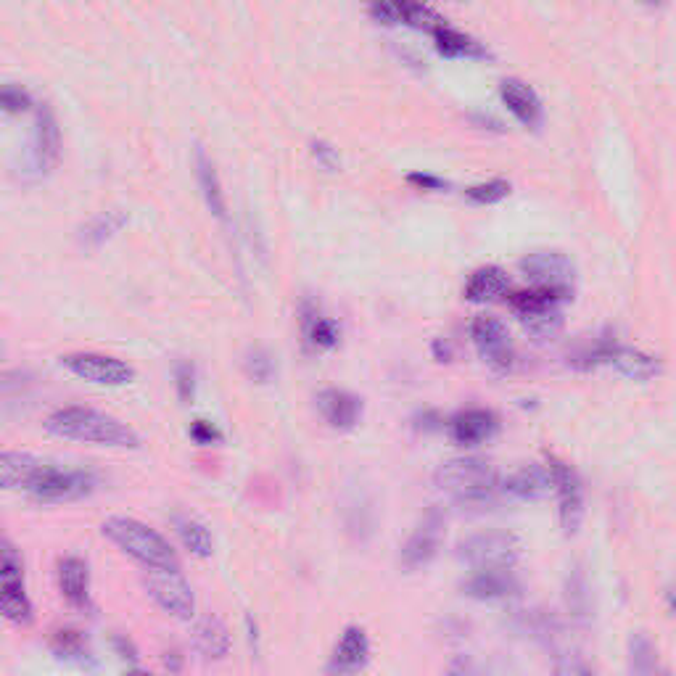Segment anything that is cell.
Here are the masks:
<instances>
[{
  "instance_id": "obj_1",
  "label": "cell",
  "mask_w": 676,
  "mask_h": 676,
  "mask_svg": "<svg viewBox=\"0 0 676 676\" xmlns=\"http://www.w3.org/2000/svg\"><path fill=\"white\" fill-rule=\"evenodd\" d=\"M43 426L48 434L67 441H85V444L117 449L140 447V436L133 428L114 418V415H106V412L93 410V407H61L45 418Z\"/></svg>"
},
{
  "instance_id": "obj_2",
  "label": "cell",
  "mask_w": 676,
  "mask_h": 676,
  "mask_svg": "<svg viewBox=\"0 0 676 676\" xmlns=\"http://www.w3.org/2000/svg\"><path fill=\"white\" fill-rule=\"evenodd\" d=\"M436 486L460 507H486L502 494L500 471L481 457H455L436 471Z\"/></svg>"
},
{
  "instance_id": "obj_3",
  "label": "cell",
  "mask_w": 676,
  "mask_h": 676,
  "mask_svg": "<svg viewBox=\"0 0 676 676\" xmlns=\"http://www.w3.org/2000/svg\"><path fill=\"white\" fill-rule=\"evenodd\" d=\"M103 537L111 539L119 550L138 560L140 566L146 568H164V571H180V558L172 550V544L154 531L146 523L125 518V515H114L101 526Z\"/></svg>"
},
{
  "instance_id": "obj_4",
  "label": "cell",
  "mask_w": 676,
  "mask_h": 676,
  "mask_svg": "<svg viewBox=\"0 0 676 676\" xmlns=\"http://www.w3.org/2000/svg\"><path fill=\"white\" fill-rule=\"evenodd\" d=\"M521 552V539L510 531H481L457 547V555L471 571H513Z\"/></svg>"
},
{
  "instance_id": "obj_5",
  "label": "cell",
  "mask_w": 676,
  "mask_h": 676,
  "mask_svg": "<svg viewBox=\"0 0 676 676\" xmlns=\"http://www.w3.org/2000/svg\"><path fill=\"white\" fill-rule=\"evenodd\" d=\"M148 574L143 576V589L146 595L154 600L159 610L167 616L175 618H193L196 613V597H193L191 584L183 579L180 571H164V568H146Z\"/></svg>"
},
{
  "instance_id": "obj_6",
  "label": "cell",
  "mask_w": 676,
  "mask_h": 676,
  "mask_svg": "<svg viewBox=\"0 0 676 676\" xmlns=\"http://www.w3.org/2000/svg\"><path fill=\"white\" fill-rule=\"evenodd\" d=\"M96 486L98 481L90 471H59L48 465V471L32 486L30 494L32 500L45 502V505H64V502L85 500L96 492Z\"/></svg>"
},
{
  "instance_id": "obj_7",
  "label": "cell",
  "mask_w": 676,
  "mask_h": 676,
  "mask_svg": "<svg viewBox=\"0 0 676 676\" xmlns=\"http://www.w3.org/2000/svg\"><path fill=\"white\" fill-rule=\"evenodd\" d=\"M547 465L552 471V484L558 494L560 507V526L566 531V537H574L584 521V489H581V478L568 463L558 460L555 455L547 457Z\"/></svg>"
},
{
  "instance_id": "obj_8",
  "label": "cell",
  "mask_w": 676,
  "mask_h": 676,
  "mask_svg": "<svg viewBox=\"0 0 676 676\" xmlns=\"http://www.w3.org/2000/svg\"><path fill=\"white\" fill-rule=\"evenodd\" d=\"M471 338L476 344L481 360L494 370V373H507L513 368L515 352L513 341H510V333H507V325L497 317L481 315L473 320L471 325Z\"/></svg>"
},
{
  "instance_id": "obj_9",
  "label": "cell",
  "mask_w": 676,
  "mask_h": 676,
  "mask_svg": "<svg viewBox=\"0 0 676 676\" xmlns=\"http://www.w3.org/2000/svg\"><path fill=\"white\" fill-rule=\"evenodd\" d=\"M61 365L77 378L96 383V386H125L135 378V370L127 362L109 357V354H67V357H61Z\"/></svg>"
},
{
  "instance_id": "obj_10",
  "label": "cell",
  "mask_w": 676,
  "mask_h": 676,
  "mask_svg": "<svg viewBox=\"0 0 676 676\" xmlns=\"http://www.w3.org/2000/svg\"><path fill=\"white\" fill-rule=\"evenodd\" d=\"M521 270L534 286L558 288V291L571 294L576 267L563 251H534L521 259Z\"/></svg>"
},
{
  "instance_id": "obj_11",
  "label": "cell",
  "mask_w": 676,
  "mask_h": 676,
  "mask_svg": "<svg viewBox=\"0 0 676 676\" xmlns=\"http://www.w3.org/2000/svg\"><path fill=\"white\" fill-rule=\"evenodd\" d=\"M441 537H444V518H441L439 510H431L420 521L418 529L412 531V537L407 539L402 552H399V566L405 571L426 568L436 558V552H439Z\"/></svg>"
},
{
  "instance_id": "obj_12",
  "label": "cell",
  "mask_w": 676,
  "mask_h": 676,
  "mask_svg": "<svg viewBox=\"0 0 676 676\" xmlns=\"http://www.w3.org/2000/svg\"><path fill=\"white\" fill-rule=\"evenodd\" d=\"M500 431V418L492 410H473L457 412L455 418L449 420V436L460 447H476L481 441H489Z\"/></svg>"
},
{
  "instance_id": "obj_13",
  "label": "cell",
  "mask_w": 676,
  "mask_h": 676,
  "mask_svg": "<svg viewBox=\"0 0 676 676\" xmlns=\"http://www.w3.org/2000/svg\"><path fill=\"white\" fill-rule=\"evenodd\" d=\"M317 410L331 428L338 431H352L362 418V399L352 391L325 389L317 394Z\"/></svg>"
},
{
  "instance_id": "obj_14",
  "label": "cell",
  "mask_w": 676,
  "mask_h": 676,
  "mask_svg": "<svg viewBox=\"0 0 676 676\" xmlns=\"http://www.w3.org/2000/svg\"><path fill=\"white\" fill-rule=\"evenodd\" d=\"M550 492H555L550 465H523L502 481V494L521 502L544 500Z\"/></svg>"
},
{
  "instance_id": "obj_15",
  "label": "cell",
  "mask_w": 676,
  "mask_h": 676,
  "mask_svg": "<svg viewBox=\"0 0 676 676\" xmlns=\"http://www.w3.org/2000/svg\"><path fill=\"white\" fill-rule=\"evenodd\" d=\"M59 156H61L59 122H56V114L51 111V106H43V109L37 111L35 143H32V162H35L37 172L48 175V172L59 164Z\"/></svg>"
},
{
  "instance_id": "obj_16",
  "label": "cell",
  "mask_w": 676,
  "mask_h": 676,
  "mask_svg": "<svg viewBox=\"0 0 676 676\" xmlns=\"http://www.w3.org/2000/svg\"><path fill=\"white\" fill-rule=\"evenodd\" d=\"M370 663V640L362 626H346L328 663L331 674H354Z\"/></svg>"
},
{
  "instance_id": "obj_17",
  "label": "cell",
  "mask_w": 676,
  "mask_h": 676,
  "mask_svg": "<svg viewBox=\"0 0 676 676\" xmlns=\"http://www.w3.org/2000/svg\"><path fill=\"white\" fill-rule=\"evenodd\" d=\"M500 96L502 101H505L507 109H510V114H513L523 127L537 130V127L542 125L544 119L542 101H539V96L534 93L531 85H526L523 80H515V77H507L500 85Z\"/></svg>"
},
{
  "instance_id": "obj_18",
  "label": "cell",
  "mask_w": 676,
  "mask_h": 676,
  "mask_svg": "<svg viewBox=\"0 0 676 676\" xmlns=\"http://www.w3.org/2000/svg\"><path fill=\"white\" fill-rule=\"evenodd\" d=\"M299 323H302L304 341L317 352H328L341 341V328H338L336 320L325 317L320 304L312 302V299H302V304H299Z\"/></svg>"
},
{
  "instance_id": "obj_19",
  "label": "cell",
  "mask_w": 676,
  "mask_h": 676,
  "mask_svg": "<svg viewBox=\"0 0 676 676\" xmlns=\"http://www.w3.org/2000/svg\"><path fill=\"white\" fill-rule=\"evenodd\" d=\"M48 471V463L30 452H3L0 457V484L3 489H24L30 492Z\"/></svg>"
},
{
  "instance_id": "obj_20",
  "label": "cell",
  "mask_w": 676,
  "mask_h": 676,
  "mask_svg": "<svg viewBox=\"0 0 676 676\" xmlns=\"http://www.w3.org/2000/svg\"><path fill=\"white\" fill-rule=\"evenodd\" d=\"M56 574H59L61 597L74 610L93 608V603H90V568L85 560L67 555V558L59 560V571Z\"/></svg>"
},
{
  "instance_id": "obj_21",
  "label": "cell",
  "mask_w": 676,
  "mask_h": 676,
  "mask_svg": "<svg viewBox=\"0 0 676 676\" xmlns=\"http://www.w3.org/2000/svg\"><path fill=\"white\" fill-rule=\"evenodd\" d=\"M605 365H613L616 373H621L629 381H653L655 375H661L663 365L658 357L653 354L640 352V349H632V346H610L608 362Z\"/></svg>"
},
{
  "instance_id": "obj_22",
  "label": "cell",
  "mask_w": 676,
  "mask_h": 676,
  "mask_svg": "<svg viewBox=\"0 0 676 676\" xmlns=\"http://www.w3.org/2000/svg\"><path fill=\"white\" fill-rule=\"evenodd\" d=\"M230 632L220 616H204L193 629V647L204 661H222L230 653Z\"/></svg>"
},
{
  "instance_id": "obj_23",
  "label": "cell",
  "mask_w": 676,
  "mask_h": 676,
  "mask_svg": "<svg viewBox=\"0 0 676 676\" xmlns=\"http://www.w3.org/2000/svg\"><path fill=\"white\" fill-rule=\"evenodd\" d=\"M463 589L465 595L473 597V600L494 603V600L513 597L518 592V581H515L513 571H473Z\"/></svg>"
},
{
  "instance_id": "obj_24",
  "label": "cell",
  "mask_w": 676,
  "mask_h": 676,
  "mask_svg": "<svg viewBox=\"0 0 676 676\" xmlns=\"http://www.w3.org/2000/svg\"><path fill=\"white\" fill-rule=\"evenodd\" d=\"M571 294L566 291H558V288L547 286H534L526 288V291H515V294H507V304L513 309L515 315L521 317H534L542 315V312H552V309H560V304L568 302Z\"/></svg>"
},
{
  "instance_id": "obj_25",
  "label": "cell",
  "mask_w": 676,
  "mask_h": 676,
  "mask_svg": "<svg viewBox=\"0 0 676 676\" xmlns=\"http://www.w3.org/2000/svg\"><path fill=\"white\" fill-rule=\"evenodd\" d=\"M463 294L473 304L494 302V299L510 294V278H507V272L502 267H478L471 278H468V283H465Z\"/></svg>"
},
{
  "instance_id": "obj_26",
  "label": "cell",
  "mask_w": 676,
  "mask_h": 676,
  "mask_svg": "<svg viewBox=\"0 0 676 676\" xmlns=\"http://www.w3.org/2000/svg\"><path fill=\"white\" fill-rule=\"evenodd\" d=\"M431 35H434L436 51H439V56H444V59H492V53L486 51L476 37L465 35V32L460 30H452L447 24L436 27Z\"/></svg>"
},
{
  "instance_id": "obj_27",
  "label": "cell",
  "mask_w": 676,
  "mask_h": 676,
  "mask_svg": "<svg viewBox=\"0 0 676 676\" xmlns=\"http://www.w3.org/2000/svg\"><path fill=\"white\" fill-rule=\"evenodd\" d=\"M48 645H51V653L56 655L59 661L80 666V669L96 666V658H93L88 637L82 632H77V629H59V632H53Z\"/></svg>"
},
{
  "instance_id": "obj_28",
  "label": "cell",
  "mask_w": 676,
  "mask_h": 676,
  "mask_svg": "<svg viewBox=\"0 0 676 676\" xmlns=\"http://www.w3.org/2000/svg\"><path fill=\"white\" fill-rule=\"evenodd\" d=\"M196 180H199L201 196H204L209 212H212L214 217L225 220L228 206H225V193H222L220 175H217L212 159L204 154V148H196Z\"/></svg>"
},
{
  "instance_id": "obj_29",
  "label": "cell",
  "mask_w": 676,
  "mask_h": 676,
  "mask_svg": "<svg viewBox=\"0 0 676 676\" xmlns=\"http://www.w3.org/2000/svg\"><path fill=\"white\" fill-rule=\"evenodd\" d=\"M175 523V531L183 547L196 558H212L214 552V537L212 531L206 529V523H201L199 518H193V515H175L172 518Z\"/></svg>"
},
{
  "instance_id": "obj_30",
  "label": "cell",
  "mask_w": 676,
  "mask_h": 676,
  "mask_svg": "<svg viewBox=\"0 0 676 676\" xmlns=\"http://www.w3.org/2000/svg\"><path fill=\"white\" fill-rule=\"evenodd\" d=\"M125 225H127L125 212H119V209L101 212L98 217H93V220H90L88 225L80 230V241L85 243V246H90V249H98V246H103V243L117 236L119 230L125 228Z\"/></svg>"
},
{
  "instance_id": "obj_31",
  "label": "cell",
  "mask_w": 676,
  "mask_h": 676,
  "mask_svg": "<svg viewBox=\"0 0 676 676\" xmlns=\"http://www.w3.org/2000/svg\"><path fill=\"white\" fill-rule=\"evenodd\" d=\"M3 616L16 626H30L35 613L22 579H3Z\"/></svg>"
},
{
  "instance_id": "obj_32",
  "label": "cell",
  "mask_w": 676,
  "mask_h": 676,
  "mask_svg": "<svg viewBox=\"0 0 676 676\" xmlns=\"http://www.w3.org/2000/svg\"><path fill=\"white\" fill-rule=\"evenodd\" d=\"M629 669L634 674H653L658 669V647L645 632L629 637Z\"/></svg>"
},
{
  "instance_id": "obj_33",
  "label": "cell",
  "mask_w": 676,
  "mask_h": 676,
  "mask_svg": "<svg viewBox=\"0 0 676 676\" xmlns=\"http://www.w3.org/2000/svg\"><path fill=\"white\" fill-rule=\"evenodd\" d=\"M513 191V185L507 183V180H489V183L473 185L465 191V196L473 201V204L489 206V204H500L502 199H507Z\"/></svg>"
},
{
  "instance_id": "obj_34",
  "label": "cell",
  "mask_w": 676,
  "mask_h": 676,
  "mask_svg": "<svg viewBox=\"0 0 676 676\" xmlns=\"http://www.w3.org/2000/svg\"><path fill=\"white\" fill-rule=\"evenodd\" d=\"M523 328L537 338H552L558 336L560 328H563V312L560 309H552V312H542V315L523 317Z\"/></svg>"
},
{
  "instance_id": "obj_35",
  "label": "cell",
  "mask_w": 676,
  "mask_h": 676,
  "mask_svg": "<svg viewBox=\"0 0 676 676\" xmlns=\"http://www.w3.org/2000/svg\"><path fill=\"white\" fill-rule=\"evenodd\" d=\"M568 608L574 610L576 618L589 616L587 581H584V576L581 574H574L571 579H568Z\"/></svg>"
},
{
  "instance_id": "obj_36",
  "label": "cell",
  "mask_w": 676,
  "mask_h": 676,
  "mask_svg": "<svg viewBox=\"0 0 676 676\" xmlns=\"http://www.w3.org/2000/svg\"><path fill=\"white\" fill-rule=\"evenodd\" d=\"M175 386H177V397H180L183 405L193 402V397H196V368H193L191 362H177Z\"/></svg>"
},
{
  "instance_id": "obj_37",
  "label": "cell",
  "mask_w": 676,
  "mask_h": 676,
  "mask_svg": "<svg viewBox=\"0 0 676 676\" xmlns=\"http://www.w3.org/2000/svg\"><path fill=\"white\" fill-rule=\"evenodd\" d=\"M246 373H249L257 383H267L272 381V375H275V362H272V357L265 349H254V352L249 354V360H246Z\"/></svg>"
},
{
  "instance_id": "obj_38",
  "label": "cell",
  "mask_w": 676,
  "mask_h": 676,
  "mask_svg": "<svg viewBox=\"0 0 676 676\" xmlns=\"http://www.w3.org/2000/svg\"><path fill=\"white\" fill-rule=\"evenodd\" d=\"M309 154H312V159H315L320 167L328 169V172H338V169H341V156H338V148H333L328 140H312Z\"/></svg>"
},
{
  "instance_id": "obj_39",
  "label": "cell",
  "mask_w": 676,
  "mask_h": 676,
  "mask_svg": "<svg viewBox=\"0 0 676 676\" xmlns=\"http://www.w3.org/2000/svg\"><path fill=\"white\" fill-rule=\"evenodd\" d=\"M0 101H3V109H6L8 114H22V111H30V106H32L30 93L22 88H16V85H6Z\"/></svg>"
},
{
  "instance_id": "obj_40",
  "label": "cell",
  "mask_w": 676,
  "mask_h": 676,
  "mask_svg": "<svg viewBox=\"0 0 676 676\" xmlns=\"http://www.w3.org/2000/svg\"><path fill=\"white\" fill-rule=\"evenodd\" d=\"M188 434L201 447H212V444H220L222 441V431L214 423H209V420H193Z\"/></svg>"
},
{
  "instance_id": "obj_41",
  "label": "cell",
  "mask_w": 676,
  "mask_h": 676,
  "mask_svg": "<svg viewBox=\"0 0 676 676\" xmlns=\"http://www.w3.org/2000/svg\"><path fill=\"white\" fill-rule=\"evenodd\" d=\"M111 647H114V653L119 655V661H125L127 666L138 669V647H135L133 640H127L125 634H114V637H111Z\"/></svg>"
},
{
  "instance_id": "obj_42",
  "label": "cell",
  "mask_w": 676,
  "mask_h": 676,
  "mask_svg": "<svg viewBox=\"0 0 676 676\" xmlns=\"http://www.w3.org/2000/svg\"><path fill=\"white\" fill-rule=\"evenodd\" d=\"M407 183L420 188V191H447L449 188L447 180H441L436 175H423V172H415V175L407 177Z\"/></svg>"
},
{
  "instance_id": "obj_43",
  "label": "cell",
  "mask_w": 676,
  "mask_h": 676,
  "mask_svg": "<svg viewBox=\"0 0 676 676\" xmlns=\"http://www.w3.org/2000/svg\"><path fill=\"white\" fill-rule=\"evenodd\" d=\"M164 666H167L169 671H180L183 669V661H180V655L172 650V653H164Z\"/></svg>"
},
{
  "instance_id": "obj_44",
  "label": "cell",
  "mask_w": 676,
  "mask_h": 676,
  "mask_svg": "<svg viewBox=\"0 0 676 676\" xmlns=\"http://www.w3.org/2000/svg\"><path fill=\"white\" fill-rule=\"evenodd\" d=\"M666 603H669L671 613H674V616H676V587H671L669 592H666Z\"/></svg>"
},
{
  "instance_id": "obj_45",
  "label": "cell",
  "mask_w": 676,
  "mask_h": 676,
  "mask_svg": "<svg viewBox=\"0 0 676 676\" xmlns=\"http://www.w3.org/2000/svg\"><path fill=\"white\" fill-rule=\"evenodd\" d=\"M645 3H650V6H661L663 0H645Z\"/></svg>"
}]
</instances>
